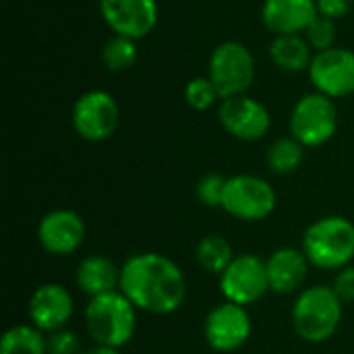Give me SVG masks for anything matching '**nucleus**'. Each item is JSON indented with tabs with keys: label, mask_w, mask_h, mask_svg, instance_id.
Returning a JSON list of instances; mask_svg holds the SVG:
<instances>
[{
	"label": "nucleus",
	"mask_w": 354,
	"mask_h": 354,
	"mask_svg": "<svg viewBox=\"0 0 354 354\" xmlns=\"http://www.w3.org/2000/svg\"><path fill=\"white\" fill-rule=\"evenodd\" d=\"M118 290L135 309L168 315L183 307L187 280L170 257L162 253H137L120 266Z\"/></svg>",
	"instance_id": "nucleus-1"
},
{
	"label": "nucleus",
	"mask_w": 354,
	"mask_h": 354,
	"mask_svg": "<svg viewBox=\"0 0 354 354\" xmlns=\"http://www.w3.org/2000/svg\"><path fill=\"white\" fill-rule=\"evenodd\" d=\"M344 303L332 286L317 284L299 292L292 307V326L299 338L311 344L330 340L342 322Z\"/></svg>",
	"instance_id": "nucleus-2"
},
{
	"label": "nucleus",
	"mask_w": 354,
	"mask_h": 354,
	"mask_svg": "<svg viewBox=\"0 0 354 354\" xmlns=\"http://www.w3.org/2000/svg\"><path fill=\"white\" fill-rule=\"evenodd\" d=\"M85 328L95 344L122 348L135 336L137 309L120 290L93 297L85 307Z\"/></svg>",
	"instance_id": "nucleus-3"
},
{
	"label": "nucleus",
	"mask_w": 354,
	"mask_h": 354,
	"mask_svg": "<svg viewBox=\"0 0 354 354\" xmlns=\"http://www.w3.org/2000/svg\"><path fill=\"white\" fill-rule=\"evenodd\" d=\"M303 253L319 270H342L354 259V224L342 216L313 222L303 236Z\"/></svg>",
	"instance_id": "nucleus-4"
},
{
	"label": "nucleus",
	"mask_w": 354,
	"mask_h": 354,
	"mask_svg": "<svg viewBox=\"0 0 354 354\" xmlns=\"http://www.w3.org/2000/svg\"><path fill=\"white\" fill-rule=\"evenodd\" d=\"M255 62L251 52L239 41H224L209 60V81L222 100L243 95L253 83Z\"/></svg>",
	"instance_id": "nucleus-5"
},
{
	"label": "nucleus",
	"mask_w": 354,
	"mask_h": 354,
	"mask_svg": "<svg viewBox=\"0 0 354 354\" xmlns=\"http://www.w3.org/2000/svg\"><path fill=\"white\" fill-rule=\"evenodd\" d=\"M222 209L245 222L263 220L276 209V191L259 176L236 174L226 180Z\"/></svg>",
	"instance_id": "nucleus-6"
},
{
	"label": "nucleus",
	"mask_w": 354,
	"mask_h": 354,
	"mask_svg": "<svg viewBox=\"0 0 354 354\" xmlns=\"http://www.w3.org/2000/svg\"><path fill=\"white\" fill-rule=\"evenodd\" d=\"M338 127L334 102L324 93L305 95L292 110L290 129L292 137L305 147H319L328 143Z\"/></svg>",
	"instance_id": "nucleus-7"
},
{
	"label": "nucleus",
	"mask_w": 354,
	"mask_h": 354,
	"mask_svg": "<svg viewBox=\"0 0 354 354\" xmlns=\"http://www.w3.org/2000/svg\"><path fill=\"white\" fill-rule=\"evenodd\" d=\"M220 288L224 299L230 303L243 307L257 303L270 290L266 261L253 253L236 255L220 276Z\"/></svg>",
	"instance_id": "nucleus-8"
},
{
	"label": "nucleus",
	"mask_w": 354,
	"mask_h": 354,
	"mask_svg": "<svg viewBox=\"0 0 354 354\" xmlns=\"http://www.w3.org/2000/svg\"><path fill=\"white\" fill-rule=\"evenodd\" d=\"M251 317L247 307L224 301L205 317V340L218 353L239 351L251 336Z\"/></svg>",
	"instance_id": "nucleus-9"
},
{
	"label": "nucleus",
	"mask_w": 354,
	"mask_h": 354,
	"mask_svg": "<svg viewBox=\"0 0 354 354\" xmlns=\"http://www.w3.org/2000/svg\"><path fill=\"white\" fill-rule=\"evenodd\" d=\"M75 131L87 141L108 139L118 124V106L106 91H89L81 95L73 108Z\"/></svg>",
	"instance_id": "nucleus-10"
},
{
	"label": "nucleus",
	"mask_w": 354,
	"mask_h": 354,
	"mask_svg": "<svg viewBox=\"0 0 354 354\" xmlns=\"http://www.w3.org/2000/svg\"><path fill=\"white\" fill-rule=\"evenodd\" d=\"M309 75L319 93L342 97L354 91V52L330 48L317 52L309 64Z\"/></svg>",
	"instance_id": "nucleus-11"
},
{
	"label": "nucleus",
	"mask_w": 354,
	"mask_h": 354,
	"mask_svg": "<svg viewBox=\"0 0 354 354\" xmlns=\"http://www.w3.org/2000/svg\"><path fill=\"white\" fill-rule=\"evenodd\" d=\"M85 239V222L73 209H54L37 224V241L50 255H71Z\"/></svg>",
	"instance_id": "nucleus-12"
},
{
	"label": "nucleus",
	"mask_w": 354,
	"mask_h": 354,
	"mask_svg": "<svg viewBox=\"0 0 354 354\" xmlns=\"http://www.w3.org/2000/svg\"><path fill=\"white\" fill-rule=\"evenodd\" d=\"M75 313L73 295L58 282L41 284L29 299V319L41 332H56L66 328Z\"/></svg>",
	"instance_id": "nucleus-13"
},
{
	"label": "nucleus",
	"mask_w": 354,
	"mask_h": 354,
	"mask_svg": "<svg viewBox=\"0 0 354 354\" xmlns=\"http://www.w3.org/2000/svg\"><path fill=\"white\" fill-rule=\"evenodd\" d=\"M100 8L116 35L131 39L147 35L158 21L156 0H102Z\"/></svg>",
	"instance_id": "nucleus-14"
},
{
	"label": "nucleus",
	"mask_w": 354,
	"mask_h": 354,
	"mask_svg": "<svg viewBox=\"0 0 354 354\" xmlns=\"http://www.w3.org/2000/svg\"><path fill=\"white\" fill-rule=\"evenodd\" d=\"M220 120L230 135L243 141L261 139L270 131V122H272L266 106L245 95L224 100V104L220 106Z\"/></svg>",
	"instance_id": "nucleus-15"
},
{
	"label": "nucleus",
	"mask_w": 354,
	"mask_h": 354,
	"mask_svg": "<svg viewBox=\"0 0 354 354\" xmlns=\"http://www.w3.org/2000/svg\"><path fill=\"white\" fill-rule=\"evenodd\" d=\"M309 266L311 263L303 253V249H295V247L276 249L266 261L270 290L276 295L297 292L307 278Z\"/></svg>",
	"instance_id": "nucleus-16"
},
{
	"label": "nucleus",
	"mask_w": 354,
	"mask_h": 354,
	"mask_svg": "<svg viewBox=\"0 0 354 354\" xmlns=\"http://www.w3.org/2000/svg\"><path fill=\"white\" fill-rule=\"evenodd\" d=\"M317 12L315 0H266L263 23L276 35H297L309 29Z\"/></svg>",
	"instance_id": "nucleus-17"
},
{
	"label": "nucleus",
	"mask_w": 354,
	"mask_h": 354,
	"mask_svg": "<svg viewBox=\"0 0 354 354\" xmlns=\"http://www.w3.org/2000/svg\"><path fill=\"white\" fill-rule=\"evenodd\" d=\"M75 282L79 290L85 292L89 299L108 295L118 290L120 268L106 255H89L77 266Z\"/></svg>",
	"instance_id": "nucleus-18"
},
{
	"label": "nucleus",
	"mask_w": 354,
	"mask_h": 354,
	"mask_svg": "<svg viewBox=\"0 0 354 354\" xmlns=\"http://www.w3.org/2000/svg\"><path fill=\"white\" fill-rule=\"evenodd\" d=\"M272 60L284 71H303L311 64V46L299 35H278L270 48Z\"/></svg>",
	"instance_id": "nucleus-19"
},
{
	"label": "nucleus",
	"mask_w": 354,
	"mask_h": 354,
	"mask_svg": "<svg viewBox=\"0 0 354 354\" xmlns=\"http://www.w3.org/2000/svg\"><path fill=\"white\" fill-rule=\"evenodd\" d=\"M0 354H48V340L35 326H15L4 332Z\"/></svg>",
	"instance_id": "nucleus-20"
},
{
	"label": "nucleus",
	"mask_w": 354,
	"mask_h": 354,
	"mask_svg": "<svg viewBox=\"0 0 354 354\" xmlns=\"http://www.w3.org/2000/svg\"><path fill=\"white\" fill-rule=\"evenodd\" d=\"M232 259L234 251L230 243L220 234H207L197 245V261L209 274L222 276L224 270L232 263Z\"/></svg>",
	"instance_id": "nucleus-21"
},
{
	"label": "nucleus",
	"mask_w": 354,
	"mask_h": 354,
	"mask_svg": "<svg viewBox=\"0 0 354 354\" xmlns=\"http://www.w3.org/2000/svg\"><path fill=\"white\" fill-rule=\"evenodd\" d=\"M303 147L295 137H284L272 143L268 149V166L276 174H290L303 162Z\"/></svg>",
	"instance_id": "nucleus-22"
},
{
	"label": "nucleus",
	"mask_w": 354,
	"mask_h": 354,
	"mask_svg": "<svg viewBox=\"0 0 354 354\" xmlns=\"http://www.w3.org/2000/svg\"><path fill=\"white\" fill-rule=\"evenodd\" d=\"M102 58L106 62V66L110 71H124L129 66L135 64L137 60V48H135V39L131 37H122V35H116L112 37L104 52H102Z\"/></svg>",
	"instance_id": "nucleus-23"
},
{
	"label": "nucleus",
	"mask_w": 354,
	"mask_h": 354,
	"mask_svg": "<svg viewBox=\"0 0 354 354\" xmlns=\"http://www.w3.org/2000/svg\"><path fill=\"white\" fill-rule=\"evenodd\" d=\"M185 97L189 102L191 108L195 110H207L218 95V89L214 87V83L209 79H193L187 89H185Z\"/></svg>",
	"instance_id": "nucleus-24"
},
{
	"label": "nucleus",
	"mask_w": 354,
	"mask_h": 354,
	"mask_svg": "<svg viewBox=\"0 0 354 354\" xmlns=\"http://www.w3.org/2000/svg\"><path fill=\"white\" fill-rule=\"evenodd\" d=\"M226 180L228 178H224L220 174H205L197 183V197H199V201L205 207H222Z\"/></svg>",
	"instance_id": "nucleus-25"
},
{
	"label": "nucleus",
	"mask_w": 354,
	"mask_h": 354,
	"mask_svg": "<svg viewBox=\"0 0 354 354\" xmlns=\"http://www.w3.org/2000/svg\"><path fill=\"white\" fill-rule=\"evenodd\" d=\"M334 37H336V27L332 23V19L324 17V15H317L315 21L309 25L307 29V39H309V46H313L315 50L324 52V50H330L332 44H334Z\"/></svg>",
	"instance_id": "nucleus-26"
},
{
	"label": "nucleus",
	"mask_w": 354,
	"mask_h": 354,
	"mask_svg": "<svg viewBox=\"0 0 354 354\" xmlns=\"http://www.w3.org/2000/svg\"><path fill=\"white\" fill-rule=\"evenodd\" d=\"M48 340V354H81V338L77 332L62 328L56 332H50L46 336Z\"/></svg>",
	"instance_id": "nucleus-27"
},
{
	"label": "nucleus",
	"mask_w": 354,
	"mask_h": 354,
	"mask_svg": "<svg viewBox=\"0 0 354 354\" xmlns=\"http://www.w3.org/2000/svg\"><path fill=\"white\" fill-rule=\"evenodd\" d=\"M336 295L342 299V303H353L354 301V268L353 266H346L338 272L336 280H334V286Z\"/></svg>",
	"instance_id": "nucleus-28"
},
{
	"label": "nucleus",
	"mask_w": 354,
	"mask_h": 354,
	"mask_svg": "<svg viewBox=\"0 0 354 354\" xmlns=\"http://www.w3.org/2000/svg\"><path fill=\"white\" fill-rule=\"evenodd\" d=\"M353 6V0H317V10L319 15L328 17V19H338L344 17L348 12V8Z\"/></svg>",
	"instance_id": "nucleus-29"
},
{
	"label": "nucleus",
	"mask_w": 354,
	"mask_h": 354,
	"mask_svg": "<svg viewBox=\"0 0 354 354\" xmlns=\"http://www.w3.org/2000/svg\"><path fill=\"white\" fill-rule=\"evenodd\" d=\"M81 354H120V348H110V346H100L95 344L93 348H87Z\"/></svg>",
	"instance_id": "nucleus-30"
}]
</instances>
